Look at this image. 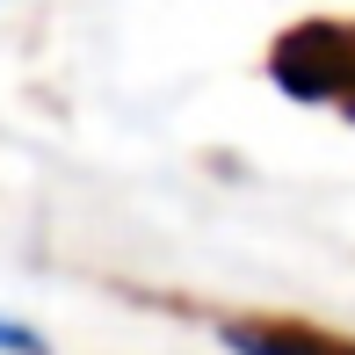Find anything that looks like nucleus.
Wrapping results in <instances>:
<instances>
[{
    "instance_id": "obj_3",
    "label": "nucleus",
    "mask_w": 355,
    "mask_h": 355,
    "mask_svg": "<svg viewBox=\"0 0 355 355\" xmlns=\"http://www.w3.org/2000/svg\"><path fill=\"white\" fill-rule=\"evenodd\" d=\"M0 355H51V348H44L37 334H29V327H15V319H0Z\"/></svg>"
},
{
    "instance_id": "obj_2",
    "label": "nucleus",
    "mask_w": 355,
    "mask_h": 355,
    "mask_svg": "<svg viewBox=\"0 0 355 355\" xmlns=\"http://www.w3.org/2000/svg\"><path fill=\"white\" fill-rule=\"evenodd\" d=\"M225 341L239 355H355V341H334L297 319H239V327H225Z\"/></svg>"
},
{
    "instance_id": "obj_1",
    "label": "nucleus",
    "mask_w": 355,
    "mask_h": 355,
    "mask_svg": "<svg viewBox=\"0 0 355 355\" xmlns=\"http://www.w3.org/2000/svg\"><path fill=\"white\" fill-rule=\"evenodd\" d=\"M276 80H283V94H304V102H319V94H348L355 102V29L348 22L290 29L276 44Z\"/></svg>"
}]
</instances>
